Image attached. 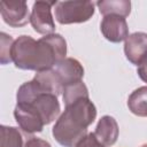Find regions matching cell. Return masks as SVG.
<instances>
[{"mask_svg": "<svg viewBox=\"0 0 147 147\" xmlns=\"http://www.w3.org/2000/svg\"><path fill=\"white\" fill-rule=\"evenodd\" d=\"M100 13L103 16L108 15H117L121 17H126L130 14L131 2L126 0H119V1H99L96 2Z\"/></svg>", "mask_w": 147, "mask_h": 147, "instance_id": "obj_13", "label": "cell"}, {"mask_svg": "<svg viewBox=\"0 0 147 147\" xmlns=\"http://www.w3.org/2000/svg\"><path fill=\"white\" fill-rule=\"evenodd\" d=\"M101 31L105 38L111 42H121L129 37L125 18L117 15L105 16L101 22Z\"/></svg>", "mask_w": 147, "mask_h": 147, "instance_id": "obj_9", "label": "cell"}, {"mask_svg": "<svg viewBox=\"0 0 147 147\" xmlns=\"http://www.w3.org/2000/svg\"><path fill=\"white\" fill-rule=\"evenodd\" d=\"M0 147H24L25 141L22 133L16 127L1 126Z\"/></svg>", "mask_w": 147, "mask_h": 147, "instance_id": "obj_14", "label": "cell"}, {"mask_svg": "<svg viewBox=\"0 0 147 147\" xmlns=\"http://www.w3.org/2000/svg\"><path fill=\"white\" fill-rule=\"evenodd\" d=\"M1 39V46H0V60L2 64H6L8 62H11V48L14 45V40L10 36L1 32L0 34Z\"/></svg>", "mask_w": 147, "mask_h": 147, "instance_id": "obj_16", "label": "cell"}, {"mask_svg": "<svg viewBox=\"0 0 147 147\" xmlns=\"http://www.w3.org/2000/svg\"><path fill=\"white\" fill-rule=\"evenodd\" d=\"M96 116L94 105L88 98H80L69 106L53 127L55 140L64 147H76L87 134L86 129Z\"/></svg>", "mask_w": 147, "mask_h": 147, "instance_id": "obj_2", "label": "cell"}, {"mask_svg": "<svg viewBox=\"0 0 147 147\" xmlns=\"http://www.w3.org/2000/svg\"><path fill=\"white\" fill-rule=\"evenodd\" d=\"M94 13L91 1H61L55 3V18L61 24L80 23L90 20Z\"/></svg>", "mask_w": 147, "mask_h": 147, "instance_id": "obj_3", "label": "cell"}, {"mask_svg": "<svg viewBox=\"0 0 147 147\" xmlns=\"http://www.w3.org/2000/svg\"><path fill=\"white\" fill-rule=\"evenodd\" d=\"M28 105L32 106L37 110L44 121V124H49L56 119L60 114V105L56 95L51 93H40Z\"/></svg>", "mask_w": 147, "mask_h": 147, "instance_id": "obj_7", "label": "cell"}, {"mask_svg": "<svg viewBox=\"0 0 147 147\" xmlns=\"http://www.w3.org/2000/svg\"><path fill=\"white\" fill-rule=\"evenodd\" d=\"M65 40L60 34H48L39 40L21 36L11 48V60L17 68L38 72L52 69L65 59Z\"/></svg>", "mask_w": 147, "mask_h": 147, "instance_id": "obj_1", "label": "cell"}, {"mask_svg": "<svg viewBox=\"0 0 147 147\" xmlns=\"http://www.w3.org/2000/svg\"><path fill=\"white\" fill-rule=\"evenodd\" d=\"M55 74L57 75L63 88L70 84L80 82L84 76V69L82 64L71 57H65L62 61L57 62L53 67Z\"/></svg>", "mask_w": 147, "mask_h": 147, "instance_id": "obj_8", "label": "cell"}, {"mask_svg": "<svg viewBox=\"0 0 147 147\" xmlns=\"http://www.w3.org/2000/svg\"><path fill=\"white\" fill-rule=\"evenodd\" d=\"M124 53L131 63L139 65V63L147 57V33L134 32L130 34L125 39Z\"/></svg>", "mask_w": 147, "mask_h": 147, "instance_id": "obj_10", "label": "cell"}, {"mask_svg": "<svg viewBox=\"0 0 147 147\" xmlns=\"http://www.w3.org/2000/svg\"><path fill=\"white\" fill-rule=\"evenodd\" d=\"M24 147H51V145L42 139L36 138V137H30L26 139Z\"/></svg>", "mask_w": 147, "mask_h": 147, "instance_id": "obj_18", "label": "cell"}, {"mask_svg": "<svg viewBox=\"0 0 147 147\" xmlns=\"http://www.w3.org/2000/svg\"><path fill=\"white\" fill-rule=\"evenodd\" d=\"M0 11L3 21L14 28L22 26L28 23L29 11L25 1H0Z\"/></svg>", "mask_w": 147, "mask_h": 147, "instance_id": "obj_6", "label": "cell"}, {"mask_svg": "<svg viewBox=\"0 0 147 147\" xmlns=\"http://www.w3.org/2000/svg\"><path fill=\"white\" fill-rule=\"evenodd\" d=\"M129 109L137 116H147V86L137 88L127 100Z\"/></svg>", "mask_w": 147, "mask_h": 147, "instance_id": "obj_12", "label": "cell"}, {"mask_svg": "<svg viewBox=\"0 0 147 147\" xmlns=\"http://www.w3.org/2000/svg\"><path fill=\"white\" fill-rule=\"evenodd\" d=\"M138 75L139 77L147 83V57H145L138 65Z\"/></svg>", "mask_w": 147, "mask_h": 147, "instance_id": "obj_19", "label": "cell"}, {"mask_svg": "<svg viewBox=\"0 0 147 147\" xmlns=\"http://www.w3.org/2000/svg\"><path fill=\"white\" fill-rule=\"evenodd\" d=\"M76 147H103V146L98 141L94 133H90Z\"/></svg>", "mask_w": 147, "mask_h": 147, "instance_id": "obj_17", "label": "cell"}, {"mask_svg": "<svg viewBox=\"0 0 147 147\" xmlns=\"http://www.w3.org/2000/svg\"><path fill=\"white\" fill-rule=\"evenodd\" d=\"M141 147H147V144H146V145H142Z\"/></svg>", "mask_w": 147, "mask_h": 147, "instance_id": "obj_20", "label": "cell"}, {"mask_svg": "<svg viewBox=\"0 0 147 147\" xmlns=\"http://www.w3.org/2000/svg\"><path fill=\"white\" fill-rule=\"evenodd\" d=\"M94 136L103 147L113 146L118 137L117 122L111 116H103L96 125Z\"/></svg>", "mask_w": 147, "mask_h": 147, "instance_id": "obj_11", "label": "cell"}, {"mask_svg": "<svg viewBox=\"0 0 147 147\" xmlns=\"http://www.w3.org/2000/svg\"><path fill=\"white\" fill-rule=\"evenodd\" d=\"M56 1H37L33 3L30 15V23L34 31L41 34H53L55 24L52 17V6Z\"/></svg>", "mask_w": 147, "mask_h": 147, "instance_id": "obj_4", "label": "cell"}, {"mask_svg": "<svg viewBox=\"0 0 147 147\" xmlns=\"http://www.w3.org/2000/svg\"><path fill=\"white\" fill-rule=\"evenodd\" d=\"M80 98H88V91L82 80L70 84L63 88V101L65 106L71 105Z\"/></svg>", "mask_w": 147, "mask_h": 147, "instance_id": "obj_15", "label": "cell"}, {"mask_svg": "<svg viewBox=\"0 0 147 147\" xmlns=\"http://www.w3.org/2000/svg\"><path fill=\"white\" fill-rule=\"evenodd\" d=\"M14 116L20 127L28 133L40 132L45 125L37 110L28 103H17L14 110Z\"/></svg>", "mask_w": 147, "mask_h": 147, "instance_id": "obj_5", "label": "cell"}]
</instances>
